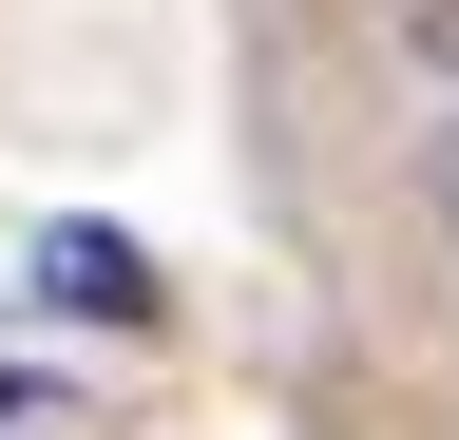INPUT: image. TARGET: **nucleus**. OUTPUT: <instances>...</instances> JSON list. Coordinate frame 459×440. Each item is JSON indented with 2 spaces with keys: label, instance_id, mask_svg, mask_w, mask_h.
Listing matches in <instances>:
<instances>
[{
  "label": "nucleus",
  "instance_id": "obj_1",
  "mask_svg": "<svg viewBox=\"0 0 459 440\" xmlns=\"http://www.w3.org/2000/svg\"><path fill=\"white\" fill-rule=\"evenodd\" d=\"M39 306H96V325H153V268L115 249V230H57V249H39Z\"/></svg>",
  "mask_w": 459,
  "mask_h": 440
}]
</instances>
